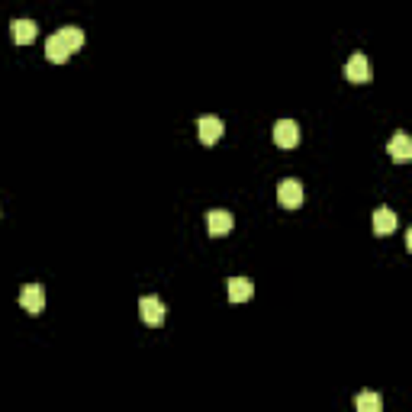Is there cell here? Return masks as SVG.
<instances>
[{
    "label": "cell",
    "instance_id": "obj_6",
    "mask_svg": "<svg viewBox=\"0 0 412 412\" xmlns=\"http://www.w3.org/2000/svg\"><path fill=\"white\" fill-rule=\"evenodd\" d=\"M139 316L145 325H161L165 322V303L158 296H142L139 300Z\"/></svg>",
    "mask_w": 412,
    "mask_h": 412
},
{
    "label": "cell",
    "instance_id": "obj_10",
    "mask_svg": "<svg viewBox=\"0 0 412 412\" xmlns=\"http://www.w3.org/2000/svg\"><path fill=\"white\" fill-rule=\"evenodd\" d=\"M10 29H13V43L16 45H29L35 39V33H39V26H35L33 20H13V23H10Z\"/></svg>",
    "mask_w": 412,
    "mask_h": 412
},
{
    "label": "cell",
    "instance_id": "obj_1",
    "mask_svg": "<svg viewBox=\"0 0 412 412\" xmlns=\"http://www.w3.org/2000/svg\"><path fill=\"white\" fill-rule=\"evenodd\" d=\"M345 77H348L351 84H367L370 81V62L364 52H355V55L348 58V65H345Z\"/></svg>",
    "mask_w": 412,
    "mask_h": 412
},
{
    "label": "cell",
    "instance_id": "obj_8",
    "mask_svg": "<svg viewBox=\"0 0 412 412\" xmlns=\"http://www.w3.org/2000/svg\"><path fill=\"white\" fill-rule=\"evenodd\" d=\"M386 152H390V158L396 161V165H406V161H412V142H409V135L396 133L390 139V148H386Z\"/></svg>",
    "mask_w": 412,
    "mask_h": 412
},
{
    "label": "cell",
    "instance_id": "obj_12",
    "mask_svg": "<svg viewBox=\"0 0 412 412\" xmlns=\"http://www.w3.org/2000/svg\"><path fill=\"white\" fill-rule=\"evenodd\" d=\"M55 35L65 43V49H68V52H77L81 45H84V29H81V26H62Z\"/></svg>",
    "mask_w": 412,
    "mask_h": 412
},
{
    "label": "cell",
    "instance_id": "obj_2",
    "mask_svg": "<svg viewBox=\"0 0 412 412\" xmlns=\"http://www.w3.org/2000/svg\"><path fill=\"white\" fill-rule=\"evenodd\" d=\"M20 306L26 309L29 316H39L45 309V290L39 284H29L20 290Z\"/></svg>",
    "mask_w": 412,
    "mask_h": 412
},
{
    "label": "cell",
    "instance_id": "obj_13",
    "mask_svg": "<svg viewBox=\"0 0 412 412\" xmlns=\"http://www.w3.org/2000/svg\"><path fill=\"white\" fill-rule=\"evenodd\" d=\"M45 58H49V62H55V65H65L71 58V52L65 49V43L58 39V35H49V43H45Z\"/></svg>",
    "mask_w": 412,
    "mask_h": 412
},
{
    "label": "cell",
    "instance_id": "obj_5",
    "mask_svg": "<svg viewBox=\"0 0 412 412\" xmlns=\"http://www.w3.org/2000/svg\"><path fill=\"white\" fill-rule=\"evenodd\" d=\"M277 203L284 210H296L303 203V187L300 181H280L277 184Z\"/></svg>",
    "mask_w": 412,
    "mask_h": 412
},
{
    "label": "cell",
    "instance_id": "obj_4",
    "mask_svg": "<svg viewBox=\"0 0 412 412\" xmlns=\"http://www.w3.org/2000/svg\"><path fill=\"white\" fill-rule=\"evenodd\" d=\"M274 142L280 148H294L300 142V126H296L294 119H277L274 123Z\"/></svg>",
    "mask_w": 412,
    "mask_h": 412
},
{
    "label": "cell",
    "instance_id": "obj_9",
    "mask_svg": "<svg viewBox=\"0 0 412 412\" xmlns=\"http://www.w3.org/2000/svg\"><path fill=\"white\" fill-rule=\"evenodd\" d=\"M255 294V284L248 277H229V300L232 303H248Z\"/></svg>",
    "mask_w": 412,
    "mask_h": 412
},
{
    "label": "cell",
    "instance_id": "obj_11",
    "mask_svg": "<svg viewBox=\"0 0 412 412\" xmlns=\"http://www.w3.org/2000/svg\"><path fill=\"white\" fill-rule=\"evenodd\" d=\"M393 229H396V213L380 206V210L374 213V235H390Z\"/></svg>",
    "mask_w": 412,
    "mask_h": 412
},
{
    "label": "cell",
    "instance_id": "obj_14",
    "mask_svg": "<svg viewBox=\"0 0 412 412\" xmlns=\"http://www.w3.org/2000/svg\"><path fill=\"white\" fill-rule=\"evenodd\" d=\"M355 406H357V412H380L384 399H380L377 393H357V396H355Z\"/></svg>",
    "mask_w": 412,
    "mask_h": 412
},
{
    "label": "cell",
    "instance_id": "obj_3",
    "mask_svg": "<svg viewBox=\"0 0 412 412\" xmlns=\"http://www.w3.org/2000/svg\"><path fill=\"white\" fill-rule=\"evenodd\" d=\"M223 119L219 116H200L196 119V135H200L203 145H213V142L223 139Z\"/></svg>",
    "mask_w": 412,
    "mask_h": 412
},
{
    "label": "cell",
    "instance_id": "obj_7",
    "mask_svg": "<svg viewBox=\"0 0 412 412\" xmlns=\"http://www.w3.org/2000/svg\"><path fill=\"white\" fill-rule=\"evenodd\" d=\"M232 226H235V219H232V213H226V210H213L210 216H206V229H210L213 238L229 235Z\"/></svg>",
    "mask_w": 412,
    "mask_h": 412
}]
</instances>
